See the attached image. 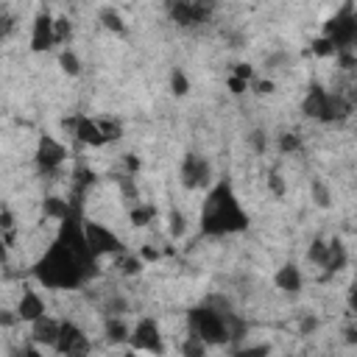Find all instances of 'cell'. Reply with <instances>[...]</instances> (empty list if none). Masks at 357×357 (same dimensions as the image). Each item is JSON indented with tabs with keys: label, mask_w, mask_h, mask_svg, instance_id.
Masks as SVG:
<instances>
[{
	"label": "cell",
	"mask_w": 357,
	"mask_h": 357,
	"mask_svg": "<svg viewBox=\"0 0 357 357\" xmlns=\"http://www.w3.org/2000/svg\"><path fill=\"white\" fill-rule=\"evenodd\" d=\"M95 254L86 245L84 237V223L78 220V215L61 220L59 237L53 240V245L36 259L33 265V276L53 290H73L78 284H84L89 276H95Z\"/></svg>",
	"instance_id": "1"
},
{
	"label": "cell",
	"mask_w": 357,
	"mask_h": 357,
	"mask_svg": "<svg viewBox=\"0 0 357 357\" xmlns=\"http://www.w3.org/2000/svg\"><path fill=\"white\" fill-rule=\"evenodd\" d=\"M245 229H248V215L240 206L231 184L218 181L206 192V201L201 206V231L209 237H218V234H234Z\"/></svg>",
	"instance_id": "2"
},
{
	"label": "cell",
	"mask_w": 357,
	"mask_h": 357,
	"mask_svg": "<svg viewBox=\"0 0 357 357\" xmlns=\"http://www.w3.org/2000/svg\"><path fill=\"white\" fill-rule=\"evenodd\" d=\"M226 312H231V310H226ZM226 312L218 310V307H209V304L192 307V310L187 312V326H190V332L198 335L204 343H209V346H223V343L231 340Z\"/></svg>",
	"instance_id": "3"
},
{
	"label": "cell",
	"mask_w": 357,
	"mask_h": 357,
	"mask_svg": "<svg viewBox=\"0 0 357 357\" xmlns=\"http://www.w3.org/2000/svg\"><path fill=\"white\" fill-rule=\"evenodd\" d=\"M301 112H304L307 117H312V120L335 123V120L349 117L351 103H349V100H343L340 95L326 92L321 84H312V86H310V92H307V98H304V103H301Z\"/></svg>",
	"instance_id": "4"
},
{
	"label": "cell",
	"mask_w": 357,
	"mask_h": 357,
	"mask_svg": "<svg viewBox=\"0 0 357 357\" xmlns=\"http://www.w3.org/2000/svg\"><path fill=\"white\" fill-rule=\"evenodd\" d=\"M84 237H86V245L95 257H106V254H126L123 248V240L103 223L98 220H84Z\"/></svg>",
	"instance_id": "5"
},
{
	"label": "cell",
	"mask_w": 357,
	"mask_h": 357,
	"mask_svg": "<svg viewBox=\"0 0 357 357\" xmlns=\"http://www.w3.org/2000/svg\"><path fill=\"white\" fill-rule=\"evenodd\" d=\"M128 349L134 351H148V354H165V340H162V329L153 318H139L137 326L131 329V340Z\"/></svg>",
	"instance_id": "6"
},
{
	"label": "cell",
	"mask_w": 357,
	"mask_h": 357,
	"mask_svg": "<svg viewBox=\"0 0 357 357\" xmlns=\"http://www.w3.org/2000/svg\"><path fill=\"white\" fill-rule=\"evenodd\" d=\"M61 357H86L89 354V337L84 335V329L73 321H61V332H59V340L53 346Z\"/></svg>",
	"instance_id": "7"
},
{
	"label": "cell",
	"mask_w": 357,
	"mask_h": 357,
	"mask_svg": "<svg viewBox=\"0 0 357 357\" xmlns=\"http://www.w3.org/2000/svg\"><path fill=\"white\" fill-rule=\"evenodd\" d=\"M178 176H181V184L187 190H198V187H206L212 181V165L204 156H198V153H187L181 159Z\"/></svg>",
	"instance_id": "8"
},
{
	"label": "cell",
	"mask_w": 357,
	"mask_h": 357,
	"mask_svg": "<svg viewBox=\"0 0 357 357\" xmlns=\"http://www.w3.org/2000/svg\"><path fill=\"white\" fill-rule=\"evenodd\" d=\"M53 45H56V17H50V11L42 8L31 25V50L42 53V50H50Z\"/></svg>",
	"instance_id": "9"
},
{
	"label": "cell",
	"mask_w": 357,
	"mask_h": 357,
	"mask_svg": "<svg viewBox=\"0 0 357 357\" xmlns=\"http://www.w3.org/2000/svg\"><path fill=\"white\" fill-rule=\"evenodd\" d=\"M64 128H70V134H73L78 142H84V145H92V148L106 145V137H103V131H100V123L92 120V117H84V114L70 117V120H64Z\"/></svg>",
	"instance_id": "10"
},
{
	"label": "cell",
	"mask_w": 357,
	"mask_h": 357,
	"mask_svg": "<svg viewBox=\"0 0 357 357\" xmlns=\"http://www.w3.org/2000/svg\"><path fill=\"white\" fill-rule=\"evenodd\" d=\"M36 165H39V170L42 173H53L56 167H61V162L67 159V148L59 142V139H53V137H42L39 139V145H36Z\"/></svg>",
	"instance_id": "11"
},
{
	"label": "cell",
	"mask_w": 357,
	"mask_h": 357,
	"mask_svg": "<svg viewBox=\"0 0 357 357\" xmlns=\"http://www.w3.org/2000/svg\"><path fill=\"white\" fill-rule=\"evenodd\" d=\"M209 6H201V3H187V0H178L170 6V17L176 25L181 28H190V25H201L206 17H209Z\"/></svg>",
	"instance_id": "12"
},
{
	"label": "cell",
	"mask_w": 357,
	"mask_h": 357,
	"mask_svg": "<svg viewBox=\"0 0 357 357\" xmlns=\"http://www.w3.org/2000/svg\"><path fill=\"white\" fill-rule=\"evenodd\" d=\"M59 332H61V321H56L50 315H42L39 321L31 324V340H33V346H56Z\"/></svg>",
	"instance_id": "13"
},
{
	"label": "cell",
	"mask_w": 357,
	"mask_h": 357,
	"mask_svg": "<svg viewBox=\"0 0 357 357\" xmlns=\"http://www.w3.org/2000/svg\"><path fill=\"white\" fill-rule=\"evenodd\" d=\"M14 312H17L20 321L33 324V321H39V318L45 315V301H42V296H39L36 290H22V296H20Z\"/></svg>",
	"instance_id": "14"
},
{
	"label": "cell",
	"mask_w": 357,
	"mask_h": 357,
	"mask_svg": "<svg viewBox=\"0 0 357 357\" xmlns=\"http://www.w3.org/2000/svg\"><path fill=\"white\" fill-rule=\"evenodd\" d=\"M42 212H45V218H53V220H67V218L78 215V209L70 204V198H61V195H47L42 201Z\"/></svg>",
	"instance_id": "15"
},
{
	"label": "cell",
	"mask_w": 357,
	"mask_h": 357,
	"mask_svg": "<svg viewBox=\"0 0 357 357\" xmlns=\"http://www.w3.org/2000/svg\"><path fill=\"white\" fill-rule=\"evenodd\" d=\"M346 262H349L346 245H343L337 237H335V240H329V248H326V262H324V271H326V276H332V273L343 271V268H346Z\"/></svg>",
	"instance_id": "16"
},
{
	"label": "cell",
	"mask_w": 357,
	"mask_h": 357,
	"mask_svg": "<svg viewBox=\"0 0 357 357\" xmlns=\"http://www.w3.org/2000/svg\"><path fill=\"white\" fill-rule=\"evenodd\" d=\"M273 282H276V287L284 290V293H298V290H301V271H298L293 262H287V265H282V268L276 271Z\"/></svg>",
	"instance_id": "17"
},
{
	"label": "cell",
	"mask_w": 357,
	"mask_h": 357,
	"mask_svg": "<svg viewBox=\"0 0 357 357\" xmlns=\"http://www.w3.org/2000/svg\"><path fill=\"white\" fill-rule=\"evenodd\" d=\"M106 340L109 343H128L131 340V329L126 326V321L120 315H109V321H106Z\"/></svg>",
	"instance_id": "18"
},
{
	"label": "cell",
	"mask_w": 357,
	"mask_h": 357,
	"mask_svg": "<svg viewBox=\"0 0 357 357\" xmlns=\"http://www.w3.org/2000/svg\"><path fill=\"white\" fill-rule=\"evenodd\" d=\"M128 218H131V226L142 229V226H148L156 218V206L153 204H134V209H131Z\"/></svg>",
	"instance_id": "19"
},
{
	"label": "cell",
	"mask_w": 357,
	"mask_h": 357,
	"mask_svg": "<svg viewBox=\"0 0 357 357\" xmlns=\"http://www.w3.org/2000/svg\"><path fill=\"white\" fill-rule=\"evenodd\" d=\"M206 349H209V343H204L198 335H187L184 340H181V357H206Z\"/></svg>",
	"instance_id": "20"
},
{
	"label": "cell",
	"mask_w": 357,
	"mask_h": 357,
	"mask_svg": "<svg viewBox=\"0 0 357 357\" xmlns=\"http://www.w3.org/2000/svg\"><path fill=\"white\" fill-rule=\"evenodd\" d=\"M117 271L123 276H137L142 271V257H134V254H120L117 257Z\"/></svg>",
	"instance_id": "21"
},
{
	"label": "cell",
	"mask_w": 357,
	"mask_h": 357,
	"mask_svg": "<svg viewBox=\"0 0 357 357\" xmlns=\"http://www.w3.org/2000/svg\"><path fill=\"white\" fill-rule=\"evenodd\" d=\"M167 231H170V237H184V231H187V218H184V212L170 209V218H167Z\"/></svg>",
	"instance_id": "22"
},
{
	"label": "cell",
	"mask_w": 357,
	"mask_h": 357,
	"mask_svg": "<svg viewBox=\"0 0 357 357\" xmlns=\"http://www.w3.org/2000/svg\"><path fill=\"white\" fill-rule=\"evenodd\" d=\"M231 357H271V343H251V346H240L234 349Z\"/></svg>",
	"instance_id": "23"
},
{
	"label": "cell",
	"mask_w": 357,
	"mask_h": 357,
	"mask_svg": "<svg viewBox=\"0 0 357 357\" xmlns=\"http://www.w3.org/2000/svg\"><path fill=\"white\" fill-rule=\"evenodd\" d=\"M100 22L109 28V31H114V33H123L126 31V25H123V20H120V14L114 11V8H100Z\"/></svg>",
	"instance_id": "24"
},
{
	"label": "cell",
	"mask_w": 357,
	"mask_h": 357,
	"mask_svg": "<svg viewBox=\"0 0 357 357\" xmlns=\"http://www.w3.org/2000/svg\"><path fill=\"white\" fill-rule=\"evenodd\" d=\"M59 64H61V70H64L67 75H78V73H81V61H78V56H75L73 50H61V53H59Z\"/></svg>",
	"instance_id": "25"
},
{
	"label": "cell",
	"mask_w": 357,
	"mask_h": 357,
	"mask_svg": "<svg viewBox=\"0 0 357 357\" xmlns=\"http://www.w3.org/2000/svg\"><path fill=\"white\" fill-rule=\"evenodd\" d=\"M310 192H312V201L321 206V209H326L329 206V190H326V184L321 181V178H312V184H310Z\"/></svg>",
	"instance_id": "26"
},
{
	"label": "cell",
	"mask_w": 357,
	"mask_h": 357,
	"mask_svg": "<svg viewBox=\"0 0 357 357\" xmlns=\"http://www.w3.org/2000/svg\"><path fill=\"white\" fill-rule=\"evenodd\" d=\"M98 123H100V131H103L106 142H114V139L123 137V126L117 120H98Z\"/></svg>",
	"instance_id": "27"
},
{
	"label": "cell",
	"mask_w": 357,
	"mask_h": 357,
	"mask_svg": "<svg viewBox=\"0 0 357 357\" xmlns=\"http://www.w3.org/2000/svg\"><path fill=\"white\" fill-rule=\"evenodd\" d=\"M326 248H329V243H324V240H312V245H310L307 257H310L315 265H321V268H324V262H326Z\"/></svg>",
	"instance_id": "28"
},
{
	"label": "cell",
	"mask_w": 357,
	"mask_h": 357,
	"mask_svg": "<svg viewBox=\"0 0 357 357\" xmlns=\"http://www.w3.org/2000/svg\"><path fill=\"white\" fill-rule=\"evenodd\" d=\"M170 89H173V95H187V92H190V81H187V75H184L181 70H173V75H170Z\"/></svg>",
	"instance_id": "29"
},
{
	"label": "cell",
	"mask_w": 357,
	"mask_h": 357,
	"mask_svg": "<svg viewBox=\"0 0 357 357\" xmlns=\"http://www.w3.org/2000/svg\"><path fill=\"white\" fill-rule=\"evenodd\" d=\"M301 148V139H298V134H290V131H284L282 137H279V151L282 153H296Z\"/></svg>",
	"instance_id": "30"
},
{
	"label": "cell",
	"mask_w": 357,
	"mask_h": 357,
	"mask_svg": "<svg viewBox=\"0 0 357 357\" xmlns=\"http://www.w3.org/2000/svg\"><path fill=\"white\" fill-rule=\"evenodd\" d=\"M312 53L315 56H337V47L326 36H318V39H312Z\"/></svg>",
	"instance_id": "31"
},
{
	"label": "cell",
	"mask_w": 357,
	"mask_h": 357,
	"mask_svg": "<svg viewBox=\"0 0 357 357\" xmlns=\"http://www.w3.org/2000/svg\"><path fill=\"white\" fill-rule=\"evenodd\" d=\"M73 33V22L67 17H56V42H67Z\"/></svg>",
	"instance_id": "32"
},
{
	"label": "cell",
	"mask_w": 357,
	"mask_h": 357,
	"mask_svg": "<svg viewBox=\"0 0 357 357\" xmlns=\"http://www.w3.org/2000/svg\"><path fill=\"white\" fill-rule=\"evenodd\" d=\"M248 142L254 145V151H257V153H265V148H268V134L257 128V131H251V134H248Z\"/></svg>",
	"instance_id": "33"
},
{
	"label": "cell",
	"mask_w": 357,
	"mask_h": 357,
	"mask_svg": "<svg viewBox=\"0 0 357 357\" xmlns=\"http://www.w3.org/2000/svg\"><path fill=\"white\" fill-rule=\"evenodd\" d=\"M231 75H234V78H243V81H251V78H254V67L245 64V61H240V64L231 67Z\"/></svg>",
	"instance_id": "34"
},
{
	"label": "cell",
	"mask_w": 357,
	"mask_h": 357,
	"mask_svg": "<svg viewBox=\"0 0 357 357\" xmlns=\"http://www.w3.org/2000/svg\"><path fill=\"white\" fill-rule=\"evenodd\" d=\"M0 229H3V231H14V212H11L8 206L0 209Z\"/></svg>",
	"instance_id": "35"
},
{
	"label": "cell",
	"mask_w": 357,
	"mask_h": 357,
	"mask_svg": "<svg viewBox=\"0 0 357 357\" xmlns=\"http://www.w3.org/2000/svg\"><path fill=\"white\" fill-rule=\"evenodd\" d=\"M268 187H271V190H273L276 195H284V181H282V176H279L276 170H273V173L268 176Z\"/></svg>",
	"instance_id": "36"
},
{
	"label": "cell",
	"mask_w": 357,
	"mask_h": 357,
	"mask_svg": "<svg viewBox=\"0 0 357 357\" xmlns=\"http://www.w3.org/2000/svg\"><path fill=\"white\" fill-rule=\"evenodd\" d=\"M139 257H142V262H156V259L162 257V251H159V248H153V245H142Z\"/></svg>",
	"instance_id": "37"
},
{
	"label": "cell",
	"mask_w": 357,
	"mask_h": 357,
	"mask_svg": "<svg viewBox=\"0 0 357 357\" xmlns=\"http://www.w3.org/2000/svg\"><path fill=\"white\" fill-rule=\"evenodd\" d=\"M248 89V81H243V78H229V92H234V95H243Z\"/></svg>",
	"instance_id": "38"
},
{
	"label": "cell",
	"mask_w": 357,
	"mask_h": 357,
	"mask_svg": "<svg viewBox=\"0 0 357 357\" xmlns=\"http://www.w3.org/2000/svg\"><path fill=\"white\" fill-rule=\"evenodd\" d=\"M276 89V84L268 78V81H254V92H259V95H271Z\"/></svg>",
	"instance_id": "39"
},
{
	"label": "cell",
	"mask_w": 357,
	"mask_h": 357,
	"mask_svg": "<svg viewBox=\"0 0 357 357\" xmlns=\"http://www.w3.org/2000/svg\"><path fill=\"white\" fill-rule=\"evenodd\" d=\"M14 357H45V354H42L36 346H22V349H20Z\"/></svg>",
	"instance_id": "40"
},
{
	"label": "cell",
	"mask_w": 357,
	"mask_h": 357,
	"mask_svg": "<svg viewBox=\"0 0 357 357\" xmlns=\"http://www.w3.org/2000/svg\"><path fill=\"white\" fill-rule=\"evenodd\" d=\"M349 310L357 315V282L349 287Z\"/></svg>",
	"instance_id": "41"
},
{
	"label": "cell",
	"mask_w": 357,
	"mask_h": 357,
	"mask_svg": "<svg viewBox=\"0 0 357 357\" xmlns=\"http://www.w3.org/2000/svg\"><path fill=\"white\" fill-rule=\"evenodd\" d=\"M315 326H318V318H312V315H307V318L301 321V332H304V335H307V332H312Z\"/></svg>",
	"instance_id": "42"
},
{
	"label": "cell",
	"mask_w": 357,
	"mask_h": 357,
	"mask_svg": "<svg viewBox=\"0 0 357 357\" xmlns=\"http://www.w3.org/2000/svg\"><path fill=\"white\" fill-rule=\"evenodd\" d=\"M126 167H128V173H137V170H139V159L128 153V156H126Z\"/></svg>",
	"instance_id": "43"
},
{
	"label": "cell",
	"mask_w": 357,
	"mask_h": 357,
	"mask_svg": "<svg viewBox=\"0 0 357 357\" xmlns=\"http://www.w3.org/2000/svg\"><path fill=\"white\" fill-rule=\"evenodd\" d=\"M346 343H357V326H346Z\"/></svg>",
	"instance_id": "44"
},
{
	"label": "cell",
	"mask_w": 357,
	"mask_h": 357,
	"mask_svg": "<svg viewBox=\"0 0 357 357\" xmlns=\"http://www.w3.org/2000/svg\"><path fill=\"white\" fill-rule=\"evenodd\" d=\"M11 324H14V315L6 310V312H3V326H11Z\"/></svg>",
	"instance_id": "45"
},
{
	"label": "cell",
	"mask_w": 357,
	"mask_h": 357,
	"mask_svg": "<svg viewBox=\"0 0 357 357\" xmlns=\"http://www.w3.org/2000/svg\"><path fill=\"white\" fill-rule=\"evenodd\" d=\"M120 357H137V351H134V349H128V351H123Z\"/></svg>",
	"instance_id": "46"
}]
</instances>
